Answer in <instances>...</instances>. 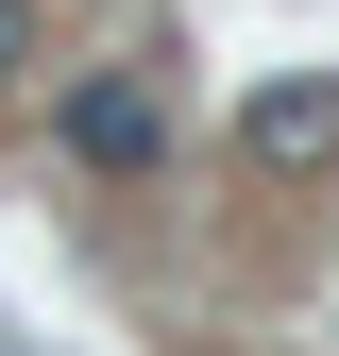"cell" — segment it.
Wrapping results in <instances>:
<instances>
[{
    "mask_svg": "<svg viewBox=\"0 0 339 356\" xmlns=\"http://www.w3.org/2000/svg\"><path fill=\"white\" fill-rule=\"evenodd\" d=\"M238 153H254V170H288V187H306V170H339V68L254 85V102H238Z\"/></svg>",
    "mask_w": 339,
    "mask_h": 356,
    "instance_id": "cell-1",
    "label": "cell"
},
{
    "mask_svg": "<svg viewBox=\"0 0 339 356\" xmlns=\"http://www.w3.org/2000/svg\"><path fill=\"white\" fill-rule=\"evenodd\" d=\"M51 136H68V170H153V153H170V102H153L136 68H102V85L51 102Z\"/></svg>",
    "mask_w": 339,
    "mask_h": 356,
    "instance_id": "cell-2",
    "label": "cell"
},
{
    "mask_svg": "<svg viewBox=\"0 0 339 356\" xmlns=\"http://www.w3.org/2000/svg\"><path fill=\"white\" fill-rule=\"evenodd\" d=\"M17 51H34V0H0V85H17Z\"/></svg>",
    "mask_w": 339,
    "mask_h": 356,
    "instance_id": "cell-3",
    "label": "cell"
}]
</instances>
